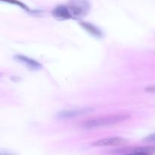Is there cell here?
Here are the masks:
<instances>
[{"label": "cell", "instance_id": "8fae6325", "mask_svg": "<svg viewBox=\"0 0 155 155\" xmlns=\"http://www.w3.org/2000/svg\"><path fill=\"white\" fill-rule=\"evenodd\" d=\"M0 155H17L16 154H15V153H12V152H9V151H4L3 150H1V151H0Z\"/></svg>", "mask_w": 155, "mask_h": 155}, {"label": "cell", "instance_id": "277c9868", "mask_svg": "<svg viewBox=\"0 0 155 155\" xmlns=\"http://www.w3.org/2000/svg\"><path fill=\"white\" fill-rule=\"evenodd\" d=\"M127 141L121 137H110L100 139L92 144L94 147H105V146H119L127 143Z\"/></svg>", "mask_w": 155, "mask_h": 155}, {"label": "cell", "instance_id": "5b68a950", "mask_svg": "<svg viewBox=\"0 0 155 155\" xmlns=\"http://www.w3.org/2000/svg\"><path fill=\"white\" fill-rule=\"evenodd\" d=\"M52 15L54 18L60 21L72 19V16H71L68 5H60L54 8V10L52 11Z\"/></svg>", "mask_w": 155, "mask_h": 155}, {"label": "cell", "instance_id": "6da1fadb", "mask_svg": "<svg viewBox=\"0 0 155 155\" xmlns=\"http://www.w3.org/2000/svg\"><path fill=\"white\" fill-rule=\"evenodd\" d=\"M130 118V115L129 114L110 115V116L96 118V119L89 120L83 124V127L86 130H93V129L101 128V127L117 124L119 123L127 120Z\"/></svg>", "mask_w": 155, "mask_h": 155}, {"label": "cell", "instance_id": "9c48e42d", "mask_svg": "<svg viewBox=\"0 0 155 155\" xmlns=\"http://www.w3.org/2000/svg\"><path fill=\"white\" fill-rule=\"evenodd\" d=\"M123 155H151V154H146V153H143V152H139V151H132L130 152L127 153L125 154H123Z\"/></svg>", "mask_w": 155, "mask_h": 155}, {"label": "cell", "instance_id": "8992f818", "mask_svg": "<svg viewBox=\"0 0 155 155\" xmlns=\"http://www.w3.org/2000/svg\"><path fill=\"white\" fill-rule=\"evenodd\" d=\"M15 60L22 63L23 64H24L31 70H36L37 71V70L42 69V64L39 63L37 61L34 60L33 58H30L27 57V56L22 55V54H18V55L15 56Z\"/></svg>", "mask_w": 155, "mask_h": 155}, {"label": "cell", "instance_id": "7a4b0ae2", "mask_svg": "<svg viewBox=\"0 0 155 155\" xmlns=\"http://www.w3.org/2000/svg\"><path fill=\"white\" fill-rule=\"evenodd\" d=\"M67 5L72 19H80L89 14L91 9V0H70Z\"/></svg>", "mask_w": 155, "mask_h": 155}, {"label": "cell", "instance_id": "30bf717a", "mask_svg": "<svg viewBox=\"0 0 155 155\" xmlns=\"http://www.w3.org/2000/svg\"><path fill=\"white\" fill-rule=\"evenodd\" d=\"M145 141H146V142H155V133L150 135V136H148V137L145 138Z\"/></svg>", "mask_w": 155, "mask_h": 155}, {"label": "cell", "instance_id": "ba28073f", "mask_svg": "<svg viewBox=\"0 0 155 155\" xmlns=\"http://www.w3.org/2000/svg\"><path fill=\"white\" fill-rule=\"evenodd\" d=\"M1 1L5 2L10 3V4L15 5L19 6V7H21V8L24 9V11H26V12H32V11L30 9V8L28 7V6H27L25 4H24V3L18 1V0H1Z\"/></svg>", "mask_w": 155, "mask_h": 155}, {"label": "cell", "instance_id": "52a82bcc", "mask_svg": "<svg viewBox=\"0 0 155 155\" xmlns=\"http://www.w3.org/2000/svg\"><path fill=\"white\" fill-rule=\"evenodd\" d=\"M80 24L84 30H86V31L89 32L91 35H92V36H95V37H102L103 33L102 32H101V30H100V29H98L97 27H95V25H93L92 24H90V23L88 22H80Z\"/></svg>", "mask_w": 155, "mask_h": 155}, {"label": "cell", "instance_id": "3957f363", "mask_svg": "<svg viewBox=\"0 0 155 155\" xmlns=\"http://www.w3.org/2000/svg\"><path fill=\"white\" fill-rule=\"evenodd\" d=\"M94 111L92 107H80V108H74L71 110H64L62 111L58 112L57 114L56 117L61 120H68L71 118L83 116V115L88 114L91 112Z\"/></svg>", "mask_w": 155, "mask_h": 155}]
</instances>
